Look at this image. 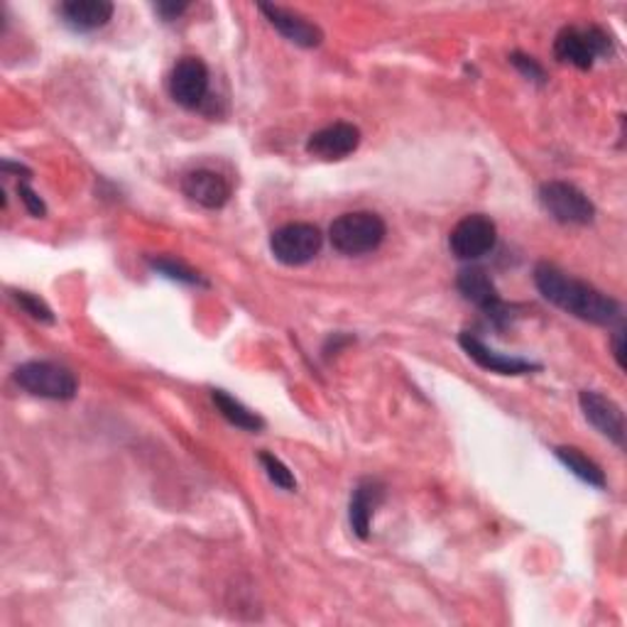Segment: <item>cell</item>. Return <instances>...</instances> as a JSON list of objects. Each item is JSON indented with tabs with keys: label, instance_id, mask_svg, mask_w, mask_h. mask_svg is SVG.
<instances>
[{
	"label": "cell",
	"instance_id": "d4e9b609",
	"mask_svg": "<svg viewBox=\"0 0 627 627\" xmlns=\"http://www.w3.org/2000/svg\"><path fill=\"white\" fill-rule=\"evenodd\" d=\"M613 355L620 368H625V329L618 327L613 333Z\"/></svg>",
	"mask_w": 627,
	"mask_h": 627
},
{
	"label": "cell",
	"instance_id": "4fadbf2b",
	"mask_svg": "<svg viewBox=\"0 0 627 627\" xmlns=\"http://www.w3.org/2000/svg\"><path fill=\"white\" fill-rule=\"evenodd\" d=\"M257 10H261L279 35L293 44H299V47L311 50V47H319V44L323 42V32L307 18L293 13V10L279 8V6H261Z\"/></svg>",
	"mask_w": 627,
	"mask_h": 627
},
{
	"label": "cell",
	"instance_id": "cb8c5ba5",
	"mask_svg": "<svg viewBox=\"0 0 627 627\" xmlns=\"http://www.w3.org/2000/svg\"><path fill=\"white\" fill-rule=\"evenodd\" d=\"M189 8V3H155V13L160 15L162 20H177L179 15L184 13V10Z\"/></svg>",
	"mask_w": 627,
	"mask_h": 627
},
{
	"label": "cell",
	"instance_id": "e0dca14e",
	"mask_svg": "<svg viewBox=\"0 0 627 627\" xmlns=\"http://www.w3.org/2000/svg\"><path fill=\"white\" fill-rule=\"evenodd\" d=\"M211 400H214V405L219 407L221 417L231 422L233 427H238L243 432H255V434L265 429V419L257 417V414L245 407L243 402L229 395L226 390H211Z\"/></svg>",
	"mask_w": 627,
	"mask_h": 627
},
{
	"label": "cell",
	"instance_id": "7a4b0ae2",
	"mask_svg": "<svg viewBox=\"0 0 627 627\" xmlns=\"http://www.w3.org/2000/svg\"><path fill=\"white\" fill-rule=\"evenodd\" d=\"M387 226L373 211H353L331 223L329 241L341 255H365L378 251L385 241Z\"/></svg>",
	"mask_w": 627,
	"mask_h": 627
},
{
	"label": "cell",
	"instance_id": "7402d4cb",
	"mask_svg": "<svg viewBox=\"0 0 627 627\" xmlns=\"http://www.w3.org/2000/svg\"><path fill=\"white\" fill-rule=\"evenodd\" d=\"M18 196H20V201H22V204H25V209L30 211L32 216H35V219L47 216V206H44V201L38 196L35 189H32L28 182L18 184Z\"/></svg>",
	"mask_w": 627,
	"mask_h": 627
},
{
	"label": "cell",
	"instance_id": "6da1fadb",
	"mask_svg": "<svg viewBox=\"0 0 627 627\" xmlns=\"http://www.w3.org/2000/svg\"><path fill=\"white\" fill-rule=\"evenodd\" d=\"M534 285L546 301H552L554 307L564 309L581 321L598 323V327H610L613 321H620L618 301L593 285L562 273L556 265H536Z\"/></svg>",
	"mask_w": 627,
	"mask_h": 627
},
{
	"label": "cell",
	"instance_id": "44dd1931",
	"mask_svg": "<svg viewBox=\"0 0 627 627\" xmlns=\"http://www.w3.org/2000/svg\"><path fill=\"white\" fill-rule=\"evenodd\" d=\"M13 299L18 301V305L25 309L32 319H38V321H42V323H54V314H52V309L44 305V301L40 299V297H35V295H30V293H13Z\"/></svg>",
	"mask_w": 627,
	"mask_h": 627
},
{
	"label": "cell",
	"instance_id": "5bb4252c",
	"mask_svg": "<svg viewBox=\"0 0 627 627\" xmlns=\"http://www.w3.org/2000/svg\"><path fill=\"white\" fill-rule=\"evenodd\" d=\"M182 192L204 209H223L231 201L229 179L214 170H194L184 174Z\"/></svg>",
	"mask_w": 627,
	"mask_h": 627
},
{
	"label": "cell",
	"instance_id": "8992f818",
	"mask_svg": "<svg viewBox=\"0 0 627 627\" xmlns=\"http://www.w3.org/2000/svg\"><path fill=\"white\" fill-rule=\"evenodd\" d=\"M323 235L311 223H287L270 235V251L277 263L299 267L311 263L319 255Z\"/></svg>",
	"mask_w": 627,
	"mask_h": 627
},
{
	"label": "cell",
	"instance_id": "3957f363",
	"mask_svg": "<svg viewBox=\"0 0 627 627\" xmlns=\"http://www.w3.org/2000/svg\"><path fill=\"white\" fill-rule=\"evenodd\" d=\"M613 52V40L606 30L591 28H564L554 40V57L576 70H591L598 57Z\"/></svg>",
	"mask_w": 627,
	"mask_h": 627
},
{
	"label": "cell",
	"instance_id": "7c38bea8",
	"mask_svg": "<svg viewBox=\"0 0 627 627\" xmlns=\"http://www.w3.org/2000/svg\"><path fill=\"white\" fill-rule=\"evenodd\" d=\"M361 145V130L353 123H331L309 136L307 152L319 157V160H343L358 150Z\"/></svg>",
	"mask_w": 627,
	"mask_h": 627
},
{
	"label": "cell",
	"instance_id": "ba28073f",
	"mask_svg": "<svg viewBox=\"0 0 627 627\" xmlns=\"http://www.w3.org/2000/svg\"><path fill=\"white\" fill-rule=\"evenodd\" d=\"M498 229L488 216L470 214L454 226L449 235V248L458 261H478L496 248Z\"/></svg>",
	"mask_w": 627,
	"mask_h": 627
},
{
	"label": "cell",
	"instance_id": "ffe728a7",
	"mask_svg": "<svg viewBox=\"0 0 627 627\" xmlns=\"http://www.w3.org/2000/svg\"><path fill=\"white\" fill-rule=\"evenodd\" d=\"M261 464H263V468H265L267 478H270L277 488H283V490H297V478H295V474H293V470H289L283 461H279L277 456H273V454H261Z\"/></svg>",
	"mask_w": 627,
	"mask_h": 627
},
{
	"label": "cell",
	"instance_id": "52a82bcc",
	"mask_svg": "<svg viewBox=\"0 0 627 627\" xmlns=\"http://www.w3.org/2000/svg\"><path fill=\"white\" fill-rule=\"evenodd\" d=\"M456 287L458 293L464 295V299L483 311L496 327H508L512 321L514 317L512 307H508L506 301H502V297L498 295V287L492 285V279L488 277L486 270H480V267H466V270L458 273Z\"/></svg>",
	"mask_w": 627,
	"mask_h": 627
},
{
	"label": "cell",
	"instance_id": "8fae6325",
	"mask_svg": "<svg viewBox=\"0 0 627 627\" xmlns=\"http://www.w3.org/2000/svg\"><path fill=\"white\" fill-rule=\"evenodd\" d=\"M458 343H461V349L468 353L470 361H476L488 373L524 375V373L540 371V365L532 363V361H524V358L502 355L498 351H492L486 341H480L478 336L470 333V331H464L461 336H458Z\"/></svg>",
	"mask_w": 627,
	"mask_h": 627
},
{
	"label": "cell",
	"instance_id": "d6986e66",
	"mask_svg": "<svg viewBox=\"0 0 627 627\" xmlns=\"http://www.w3.org/2000/svg\"><path fill=\"white\" fill-rule=\"evenodd\" d=\"M150 265H152L155 273H160V275L167 277V279H174V283L206 287V279H204V277H201L199 273H194L192 267H187L184 263L172 261V257H155V261H150Z\"/></svg>",
	"mask_w": 627,
	"mask_h": 627
},
{
	"label": "cell",
	"instance_id": "277c9868",
	"mask_svg": "<svg viewBox=\"0 0 627 627\" xmlns=\"http://www.w3.org/2000/svg\"><path fill=\"white\" fill-rule=\"evenodd\" d=\"M15 383L35 397L44 400H74L76 397V378L70 368L50 363V361H30L15 368Z\"/></svg>",
	"mask_w": 627,
	"mask_h": 627
},
{
	"label": "cell",
	"instance_id": "ac0fdd59",
	"mask_svg": "<svg viewBox=\"0 0 627 627\" xmlns=\"http://www.w3.org/2000/svg\"><path fill=\"white\" fill-rule=\"evenodd\" d=\"M554 454H556L559 461H562L576 478L584 480V483H588L593 488H601V490L608 486L603 468L596 461H593V458H588L586 454H581V449H576V446H556Z\"/></svg>",
	"mask_w": 627,
	"mask_h": 627
},
{
	"label": "cell",
	"instance_id": "9a60e30c",
	"mask_svg": "<svg viewBox=\"0 0 627 627\" xmlns=\"http://www.w3.org/2000/svg\"><path fill=\"white\" fill-rule=\"evenodd\" d=\"M385 500V488L383 483H378L373 478H365L358 483L351 492V502H349V520L353 532L361 536V540H368L371 536V524L375 518V510L380 508V502Z\"/></svg>",
	"mask_w": 627,
	"mask_h": 627
},
{
	"label": "cell",
	"instance_id": "603a6c76",
	"mask_svg": "<svg viewBox=\"0 0 627 627\" xmlns=\"http://www.w3.org/2000/svg\"><path fill=\"white\" fill-rule=\"evenodd\" d=\"M510 62L518 66V70L528 78H534V82L544 84V70H542V64L536 62L534 57H528V54H522V52H512Z\"/></svg>",
	"mask_w": 627,
	"mask_h": 627
},
{
	"label": "cell",
	"instance_id": "30bf717a",
	"mask_svg": "<svg viewBox=\"0 0 627 627\" xmlns=\"http://www.w3.org/2000/svg\"><path fill=\"white\" fill-rule=\"evenodd\" d=\"M578 405L584 410V417L596 427L603 436L615 446H625V414L620 410L618 402H613L610 397L601 395L596 390H584L578 395Z\"/></svg>",
	"mask_w": 627,
	"mask_h": 627
},
{
	"label": "cell",
	"instance_id": "2e32d148",
	"mask_svg": "<svg viewBox=\"0 0 627 627\" xmlns=\"http://www.w3.org/2000/svg\"><path fill=\"white\" fill-rule=\"evenodd\" d=\"M60 18L74 32H94L108 25L114 18V3L108 0H70L60 6Z\"/></svg>",
	"mask_w": 627,
	"mask_h": 627
},
{
	"label": "cell",
	"instance_id": "5b68a950",
	"mask_svg": "<svg viewBox=\"0 0 627 627\" xmlns=\"http://www.w3.org/2000/svg\"><path fill=\"white\" fill-rule=\"evenodd\" d=\"M540 204L549 216L566 226H588L596 219V206L581 192L578 187L568 182H546L540 187Z\"/></svg>",
	"mask_w": 627,
	"mask_h": 627
},
{
	"label": "cell",
	"instance_id": "9c48e42d",
	"mask_svg": "<svg viewBox=\"0 0 627 627\" xmlns=\"http://www.w3.org/2000/svg\"><path fill=\"white\" fill-rule=\"evenodd\" d=\"M209 94V70L199 57H182L170 74V96L174 104L196 108Z\"/></svg>",
	"mask_w": 627,
	"mask_h": 627
}]
</instances>
